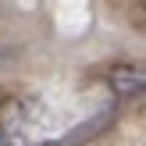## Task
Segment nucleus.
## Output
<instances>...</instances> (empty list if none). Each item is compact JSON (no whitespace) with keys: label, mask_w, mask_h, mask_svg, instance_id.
I'll return each instance as SVG.
<instances>
[{"label":"nucleus","mask_w":146,"mask_h":146,"mask_svg":"<svg viewBox=\"0 0 146 146\" xmlns=\"http://www.w3.org/2000/svg\"><path fill=\"white\" fill-rule=\"evenodd\" d=\"M121 96L111 82H78L14 96L0 107L11 146H82L114 125Z\"/></svg>","instance_id":"f257e3e1"},{"label":"nucleus","mask_w":146,"mask_h":146,"mask_svg":"<svg viewBox=\"0 0 146 146\" xmlns=\"http://www.w3.org/2000/svg\"><path fill=\"white\" fill-rule=\"evenodd\" d=\"M139 4H143V7H146V0H139Z\"/></svg>","instance_id":"20e7f679"},{"label":"nucleus","mask_w":146,"mask_h":146,"mask_svg":"<svg viewBox=\"0 0 146 146\" xmlns=\"http://www.w3.org/2000/svg\"><path fill=\"white\" fill-rule=\"evenodd\" d=\"M0 146H11V139L4 135V128H0Z\"/></svg>","instance_id":"7ed1b4c3"},{"label":"nucleus","mask_w":146,"mask_h":146,"mask_svg":"<svg viewBox=\"0 0 146 146\" xmlns=\"http://www.w3.org/2000/svg\"><path fill=\"white\" fill-rule=\"evenodd\" d=\"M107 82L118 96H128L135 89H146V64H118L107 71Z\"/></svg>","instance_id":"f03ea898"}]
</instances>
